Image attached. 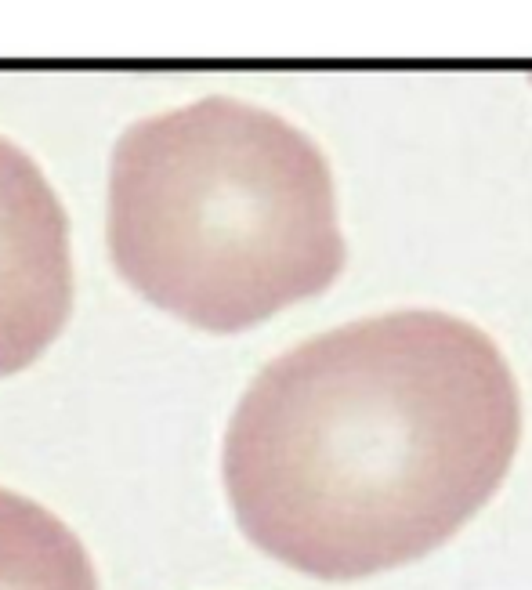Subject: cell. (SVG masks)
Wrapping results in <instances>:
<instances>
[{"mask_svg":"<svg viewBox=\"0 0 532 590\" xmlns=\"http://www.w3.org/2000/svg\"><path fill=\"white\" fill-rule=\"evenodd\" d=\"M73 308L69 218L33 156L0 138V377L26 370Z\"/></svg>","mask_w":532,"mask_h":590,"instance_id":"3","label":"cell"},{"mask_svg":"<svg viewBox=\"0 0 532 590\" xmlns=\"http://www.w3.org/2000/svg\"><path fill=\"white\" fill-rule=\"evenodd\" d=\"M522 442L511 366L478 326L388 312L272 359L225 435V489L257 551L348 583L438 551Z\"/></svg>","mask_w":532,"mask_h":590,"instance_id":"1","label":"cell"},{"mask_svg":"<svg viewBox=\"0 0 532 590\" xmlns=\"http://www.w3.org/2000/svg\"><path fill=\"white\" fill-rule=\"evenodd\" d=\"M0 590H98L73 529L11 489H0Z\"/></svg>","mask_w":532,"mask_h":590,"instance_id":"4","label":"cell"},{"mask_svg":"<svg viewBox=\"0 0 532 590\" xmlns=\"http://www.w3.org/2000/svg\"><path fill=\"white\" fill-rule=\"evenodd\" d=\"M109 254L156 308L239 334L341 276L330 163L290 120L239 98L138 120L113 149Z\"/></svg>","mask_w":532,"mask_h":590,"instance_id":"2","label":"cell"}]
</instances>
